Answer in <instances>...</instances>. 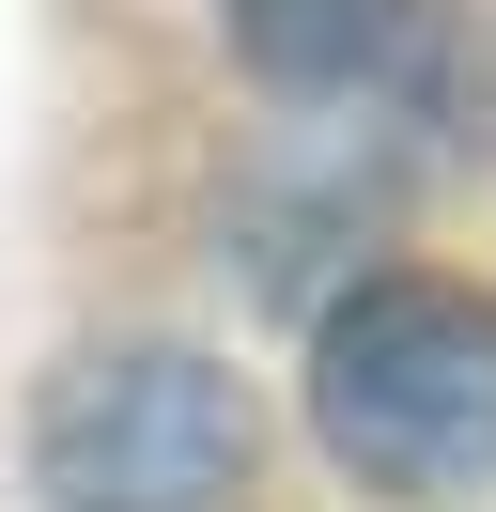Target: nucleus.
<instances>
[{"label":"nucleus","instance_id":"nucleus-1","mask_svg":"<svg viewBox=\"0 0 496 512\" xmlns=\"http://www.w3.org/2000/svg\"><path fill=\"white\" fill-rule=\"evenodd\" d=\"M310 435L372 497H481L496 481V295L481 280H357L310 326Z\"/></svg>","mask_w":496,"mask_h":512},{"label":"nucleus","instance_id":"nucleus-2","mask_svg":"<svg viewBox=\"0 0 496 512\" xmlns=\"http://www.w3.org/2000/svg\"><path fill=\"white\" fill-rule=\"evenodd\" d=\"M31 481H47V512H217L248 481V388L202 342L78 357L31 404Z\"/></svg>","mask_w":496,"mask_h":512},{"label":"nucleus","instance_id":"nucleus-3","mask_svg":"<svg viewBox=\"0 0 496 512\" xmlns=\"http://www.w3.org/2000/svg\"><path fill=\"white\" fill-rule=\"evenodd\" d=\"M217 32H233V63L279 78V94H341V78L403 63L419 0H217Z\"/></svg>","mask_w":496,"mask_h":512}]
</instances>
